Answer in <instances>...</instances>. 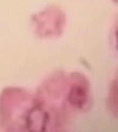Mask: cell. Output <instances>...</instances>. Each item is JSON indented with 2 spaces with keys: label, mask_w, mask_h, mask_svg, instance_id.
<instances>
[{
  "label": "cell",
  "mask_w": 118,
  "mask_h": 132,
  "mask_svg": "<svg viewBox=\"0 0 118 132\" xmlns=\"http://www.w3.org/2000/svg\"><path fill=\"white\" fill-rule=\"evenodd\" d=\"M47 121L46 112L40 108H35L27 115V126L29 130L32 131H42L45 130V125Z\"/></svg>",
  "instance_id": "6da1fadb"
},
{
  "label": "cell",
  "mask_w": 118,
  "mask_h": 132,
  "mask_svg": "<svg viewBox=\"0 0 118 132\" xmlns=\"http://www.w3.org/2000/svg\"><path fill=\"white\" fill-rule=\"evenodd\" d=\"M68 98H70L71 104L77 106V108H83L87 104V94L80 86H75V88L71 89Z\"/></svg>",
  "instance_id": "7a4b0ae2"
}]
</instances>
